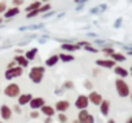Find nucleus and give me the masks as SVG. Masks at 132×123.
I'll return each mask as SVG.
<instances>
[{"mask_svg":"<svg viewBox=\"0 0 132 123\" xmlns=\"http://www.w3.org/2000/svg\"><path fill=\"white\" fill-rule=\"evenodd\" d=\"M44 73H45V68L43 66H34L30 69V73H29V78L32 83L35 84H39L42 83L43 78H44Z\"/></svg>","mask_w":132,"mask_h":123,"instance_id":"nucleus-1","label":"nucleus"},{"mask_svg":"<svg viewBox=\"0 0 132 123\" xmlns=\"http://www.w3.org/2000/svg\"><path fill=\"white\" fill-rule=\"evenodd\" d=\"M115 88H117V92H118L119 97H123L124 99V97H128L129 96V92H131L129 86L127 84V82L123 78H118L115 80Z\"/></svg>","mask_w":132,"mask_h":123,"instance_id":"nucleus-2","label":"nucleus"},{"mask_svg":"<svg viewBox=\"0 0 132 123\" xmlns=\"http://www.w3.org/2000/svg\"><path fill=\"white\" fill-rule=\"evenodd\" d=\"M23 74V68L21 66H14V68H11V69H7L5 73H4V78L7 80H12L14 78H20L21 75Z\"/></svg>","mask_w":132,"mask_h":123,"instance_id":"nucleus-3","label":"nucleus"},{"mask_svg":"<svg viewBox=\"0 0 132 123\" xmlns=\"http://www.w3.org/2000/svg\"><path fill=\"white\" fill-rule=\"evenodd\" d=\"M20 92H21V88H20V86L16 84V83H9V84L4 88V95H5L7 97H18Z\"/></svg>","mask_w":132,"mask_h":123,"instance_id":"nucleus-4","label":"nucleus"},{"mask_svg":"<svg viewBox=\"0 0 132 123\" xmlns=\"http://www.w3.org/2000/svg\"><path fill=\"white\" fill-rule=\"evenodd\" d=\"M78 122L79 123H95V117L89 114L86 109H83L78 114Z\"/></svg>","mask_w":132,"mask_h":123,"instance_id":"nucleus-5","label":"nucleus"},{"mask_svg":"<svg viewBox=\"0 0 132 123\" xmlns=\"http://www.w3.org/2000/svg\"><path fill=\"white\" fill-rule=\"evenodd\" d=\"M88 104H89L88 97L86 95H79L78 99H77V101H75V108L79 109V110H83V109H86L88 106Z\"/></svg>","mask_w":132,"mask_h":123,"instance_id":"nucleus-6","label":"nucleus"},{"mask_svg":"<svg viewBox=\"0 0 132 123\" xmlns=\"http://www.w3.org/2000/svg\"><path fill=\"white\" fill-rule=\"evenodd\" d=\"M115 61L113 60H109V58H105V60H96V65L100 66V68H105V69H113L115 66Z\"/></svg>","mask_w":132,"mask_h":123,"instance_id":"nucleus-7","label":"nucleus"},{"mask_svg":"<svg viewBox=\"0 0 132 123\" xmlns=\"http://www.w3.org/2000/svg\"><path fill=\"white\" fill-rule=\"evenodd\" d=\"M70 108V102L66 101V100H61V101H57L56 105H54V110L60 111V113H65Z\"/></svg>","mask_w":132,"mask_h":123,"instance_id":"nucleus-8","label":"nucleus"},{"mask_svg":"<svg viewBox=\"0 0 132 123\" xmlns=\"http://www.w3.org/2000/svg\"><path fill=\"white\" fill-rule=\"evenodd\" d=\"M87 97H88V101H91L93 105H100L101 101H102V96L98 92H95V91H91V93Z\"/></svg>","mask_w":132,"mask_h":123,"instance_id":"nucleus-9","label":"nucleus"},{"mask_svg":"<svg viewBox=\"0 0 132 123\" xmlns=\"http://www.w3.org/2000/svg\"><path fill=\"white\" fill-rule=\"evenodd\" d=\"M0 115L4 120H9L12 117V109L8 105H2L0 106Z\"/></svg>","mask_w":132,"mask_h":123,"instance_id":"nucleus-10","label":"nucleus"},{"mask_svg":"<svg viewBox=\"0 0 132 123\" xmlns=\"http://www.w3.org/2000/svg\"><path fill=\"white\" fill-rule=\"evenodd\" d=\"M13 61L16 62L17 66H21V68H27V66H29V62H30V61H29L25 56H22V54H17Z\"/></svg>","mask_w":132,"mask_h":123,"instance_id":"nucleus-11","label":"nucleus"},{"mask_svg":"<svg viewBox=\"0 0 132 123\" xmlns=\"http://www.w3.org/2000/svg\"><path fill=\"white\" fill-rule=\"evenodd\" d=\"M20 7H12V8H7L5 9V12H4V17L7 18V20H9V18H13V17H16V16H18L20 14Z\"/></svg>","mask_w":132,"mask_h":123,"instance_id":"nucleus-12","label":"nucleus"},{"mask_svg":"<svg viewBox=\"0 0 132 123\" xmlns=\"http://www.w3.org/2000/svg\"><path fill=\"white\" fill-rule=\"evenodd\" d=\"M44 104H45V101H44L43 97H32V99L30 100V106H31V109H40Z\"/></svg>","mask_w":132,"mask_h":123,"instance_id":"nucleus-13","label":"nucleus"},{"mask_svg":"<svg viewBox=\"0 0 132 123\" xmlns=\"http://www.w3.org/2000/svg\"><path fill=\"white\" fill-rule=\"evenodd\" d=\"M32 99V95L31 93H22V95H18V105H26L30 102V100Z\"/></svg>","mask_w":132,"mask_h":123,"instance_id":"nucleus-14","label":"nucleus"},{"mask_svg":"<svg viewBox=\"0 0 132 123\" xmlns=\"http://www.w3.org/2000/svg\"><path fill=\"white\" fill-rule=\"evenodd\" d=\"M98 106H100V111H101V114L106 117V115L109 114V109H110V102H109L108 100H102V101H101V104H100Z\"/></svg>","mask_w":132,"mask_h":123,"instance_id":"nucleus-15","label":"nucleus"},{"mask_svg":"<svg viewBox=\"0 0 132 123\" xmlns=\"http://www.w3.org/2000/svg\"><path fill=\"white\" fill-rule=\"evenodd\" d=\"M40 109H42V113H43V114H45L47 117H53V115H54V113H56L54 108H53V106H51V105H45V104H44Z\"/></svg>","mask_w":132,"mask_h":123,"instance_id":"nucleus-16","label":"nucleus"},{"mask_svg":"<svg viewBox=\"0 0 132 123\" xmlns=\"http://www.w3.org/2000/svg\"><path fill=\"white\" fill-rule=\"evenodd\" d=\"M114 73L118 75V77H120V78H127L128 77V70L127 69H124V68H122V66H114Z\"/></svg>","mask_w":132,"mask_h":123,"instance_id":"nucleus-17","label":"nucleus"},{"mask_svg":"<svg viewBox=\"0 0 132 123\" xmlns=\"http://www.w3.org/2000/svg\"><path fill=\"white\" fill-rule=\"evenodd\" d=\"M61 49L66 51V52H75L79 49V47L77 44H70V43H63L61 44Z\"/></svg>","mask_w":132,"mask_h":123,"instance_id":"nucleus-18","label":"nucleus"},{"mask_svg":"<svg viewBox=\"0 0 132 123\" xmlns=\"http://www.w3.org/2000/svg\"><path fill=\"white\" fill-rule=\"evenodd\" d=\"M58 56L57 54H52L51 57H48L47 60H45V66H48V68H52V66H54L57 62H58Z\"/></svg>","mask_w":132,"mask_h":123,"instance_id":"nucleus-19","label":"nucleus"},{"mask_svg":"<svg viewBox=\"0 0 132 123\" xmlns=\"http://www.w3.org/2000/svg\"><path fill=\"white\" fill-rule=\"evenodd\" d=\"M58 60H61L62 62H71L74 61V56L71 53H61L58 54Z\"/></svg>","mask_w":132,"mask_h":123,"instance_id":"nucleus-20","label":"nucleus"},{"mask_svg":"<svg viewBox=\"0 0 132 123\" xmlns=\"http://www.w3.org/2000/svg\"><path fill=\"white\" fill-rule=\"evenodd\" d=\"M111 60L115 61V62H123V61H126V56L123 53H118V52H114L111 56Z\"/></svg>","mask_w":132,"mask_h":123,"instance_id":"nucleus-21","label":"nucleus"},{"mask_svg":"<svg viewBox=\"0 0 132 123\" xmlns=\"http://www.w3.org/2000/svg\"><path fill=\"white\" fill-rule=\"evenodd\" d=\"M36 54H38V48H31V49H29V51L25 53V57H26L29 61H32V60L36 57Z\"/></svg>","mask_w":132,"mask_h":123,"instance_id":"nucleus-22","label":"nucleus"},{"mask_svg":"<svg viewBox=\"0 0 132 123\" xmlns=\"http://www.w3.org/2000/svg\"><path fill=\"white\" fill-rule=\"evenodd\" d=\"M40 5H42V2H34V3H31L30 5H27V7L25 8V11H26V13H27V12H30V11L39 9V8H40Z\"/></svg>","mask_w":132,"mask_h":123,"instance_id":"nucleus-23","label":"nucleus"},{"mask_svg":"<svg viewBox=\"0 0 132 123\" xmlns=\"http://www.w3.org/2000/svg\"><path fill=\"white\" fill-rule=\"evenodd\" d=\"M51 8H52V7H51V4H49V3H45L44 5H43V4L40 5V8H39V12H40V13H45V12L51 11Z\"/></svg>","mask_w":132,"mask_h":123,"instance_id":"nucleus-24","label":"nucleus"},{"mask_svg":"<svg viewBox=\"0 0 132 123\" xmlns=\"http://www.w3.org/2000/svg\"><path fill=\"white\" fill-rule=\"evenodd\" d=\"M38 14H40V12H39V9H35V11L27 12V13H26V17H27V18H34V17H36Z\"/></svg>","mask_w":132,"mask_h":123,"instance_id":"nucleus-25","label":"nucleus"},{"mask_svg":"<svg viewBox=\"0 0 132 123\" xmlns=\"http://www.w3.org/2000/svg\"><path fill=\"white\" fill-rule=\"evenodd\" d=\"M57 119H58L60 123H66V122H68V117H66L63 113H60L58 117H57Z\"/></svg>","mask_w":132,"mask_h":123,"instance_id":"nucleus-26","label":"nucleus"},{"mask_svg":"<svg viewBox=\"0 0 132 123\" xmlns=\"http://www.w3.org/2000/svg\"><path fill=\"white\" fill-rule=\"evenodd\" d=\"M63 88H65V89H73V88H74V83H73L71 80H66V82L63 83Z\"/></svg>","mask_w":132,"mask_h":123,"instance_id":"nucleus-27","label":"nucleus"},{"mask_svg":"<svg viewBox=\"0 0 132 123\" xmlns=\"http://www.w3.org/2000/svg\"><path fill=\"white\" fill-rule=\"evenodd\" d=\"M102 52H104L105 54H108V56H111L115 51H114V48H111V47H106V48L102 49Z\"/></svg>","mask_w":132,"mask_h":123,"instance_id":"nucleus-28","label":"nucleus"},{"mask_svg":"<svg viewBox=\"0 0 132 123\" xmlns=\"http://www.w3.org/2000/svg\"><path fill=\"white\" fill-rule=\"evenodd\" d=\"M84 48H86V51H88V52H92V53H97V49H96V48H93V47H91L89 44L84 45Z\"/></svg>","mask_w":132,"mask_h":123,"instance_id":"nucleus-29","label":"nucleus"},{"mask_svg":"<svg viewBox=\"0 0 132 123\" xmlns=\"http://www.w3.org/2000/svg\"><path fill=\"white\" fill-rule=\"evenodd\" d=\"M12 3H13L14 7H20V5H22L25 3V0H12Z\"/></svg>","mask_w":132,"mask_h":123,"instance_id":"nucleus-30","label":"nucleus"},{"mask_svg":"<svg viewBox=\"0 0 132 123\" xmlns=\"http://www.w3.org/2000/svg\"><path fill=\"white\" fill-rule=\"evenodd\" d=\"M5 9H7V4H5L4 2H0V14L4 13V12H5Z\"/></svg>","mask_w":132,"mask_h":123,"instance_id":"nucleus-31","label":"nucleus"},{"mask_svg":"<svg viewBox=\"0 0 132 123\" xmlns=\"http://www.w3.org/2000/svg\"><path fill=\"white\" fill-rule=\"evenodd\" d=\"M84 87L87 88V89H89V91H92V88H93V84L89 82V80H86L84 82Z\"/></svg>","mask_w":132,"mask_h":123,"instance_id":"nucleus-32","label":"nucleus"},{"mask_svg":"<svg viewBox=\"0 0 132 123\" xmlns=\"http://www.w3.org/2000/svg\"><path fill=\"white\" fill-rule=\"evenodd\" d=\"M30 117H31V118H38V117H39V113H38V111H31V113H30Z\"/></svg>","mask_w":132,"mask_h":123,"instance_id":"nucleus-33","label":"nucleus"},{"mask_svg":"<svg viewBox=\"0 0 132 123\" xmlns=\"http://www.w3.org/2000/svg\"><path fill=\"white\" fill-rule=\"evenodd\" d=\"M14 66H16V62H14V61H12V62H9L7 65V69H11V68H14Z\"/></svg>","mask_w":132,"mask_h":123,"instance_id":"nucleus-34","label":"nucleus"},{"mask_svg":"<svg viewBox=\"0 0 132 123\" xmlns=\"http://www.w3.org/2000/svg\"><path fill=\"white\" fill-rule=\"evenodd\" d=\"M14 110H16V113H20V114H21V109H20V106H16Z\"/></svg>","mask_w":132,"mask_h":123,"instance_id":"nucleus-35","label":"nucleus"},{"mask_svg":"<svg viewBox=\"0 0 132 123\" xmlns=\"http://www.w3.org/2000/svg\"><path fill=\"white\" fill-rule=\"evenodd\" d=\"M51 118H52V117H48V118L45 119V122H44V123H51V122H52V119H51Z\"/></svg>","mask_w":132,"mask_h":123,"instance_id":"nucleus-36","label":"nucleus"},{"mask_svg":"<svg viewBox=\"0 0 132 123\" xmlns=\"http://www.w3.org/2000/svg\"><path fill=\"white\" fill-rule=\"evenodd\" d=\"M86 2H87V0H75V3H78V4L79 3H86Z\"/></svg>","mask_w":132,"mask_h":123,"instance_id":"nucleus-37","label":"nucleus"},{"mask_svg":"<svg viewBox=\"0 0 132 123\" xmlns=\"http://www.w3.org/2000/svg\"><path fill=\"white\" fill-rule=\"evenodd\" d=\"M108 123H115V120H113V119H109V120H108Z\"/></svg>","mask_w":132,"mask_h":123,"instance_id":"nucleus-38","label":"nucleus"},{"mask_svg":"<svg viewBox=\"0 0 132 123\" xmlns=\"http://www.w3.org/2000/svg\"><path fill=\"white\" fill-rule=\"evenodd\" d=\"M127 123H132V119H131V118H128V120H127Z\"/></svg>","mask_w":132,"mask_h":123,"instance_id":"nucleus-39","label":"nucleus"},{"mask_svg":"<svg viewBox=\"0 0 132 123\" xmlns=\"http://www.w3.org/2000/svg\"><path fill=\"white\" fill-rule=\"evenodd\" d=\"M42 2H43V3H48V2H49V0H42Z\"/></svg>","mask_w":132,"mask_h":123,"instance_id":"nucleus-40","label":"nucleus"},{"mask_svg":"<svg viewBox=\"0 0 132 123\" xmlns=\"http://www.w3.org/2000/svg\"><path fill=\"white\" fill-rule=\"evenodd\" d=\"M2 22H3V20H2V18H0V23H2Z\"/></svg>","mask_w":132,"mask_h":123,"instance_id":"nucleus-41","label":"nucleus"},{"mask_svg":"<svg viewBox=\"0 0 132 123\" xmlns=\"http://www.w3.org/2000/svg\"><path fill=\"white\" fill-rule=\"evenodd\" d=\"M74 123H79V122H78V120H75V122H74Z\"/></svg>","mask_w":132,"mask_h":123,"instance_id":"nucleus-42","label":"nucleus"}]
</instances>
